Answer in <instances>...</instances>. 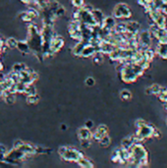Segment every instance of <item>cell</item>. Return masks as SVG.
I'll list each match as a JSON object with an SVG mask.
<instances>
[{
	"instance_id": "obj_1",
	"label": "cell",
	"mask_w": 167,
	"mask_h": 168,
	"mask_svg": "<svg viewBox=\"0 0 167 168\" xmlns=\"http://www.w3.org/2000/svg\"><path fill=\"white\" fill-rule=\"evenodd\" d=\"M58 152L63 159H65L66 161H74V162H78L80 158L84 157L83 153L78 149L68 147H61L59 148Z\"/></svg>"
},
{
	"instance_id": "obj_2",
	"label": "cell",
	"mask_w": 167,
	"mask_h": 168,
	"mask_svg": "<svg viewBox=\"0 0 167 168\" xmlns=\"http://www.w3.org/2000/svg\"><path fill=\"white\" fill-rule=\"evenodd\" d=\"M131 15H132L131 9L125 3H119L113 9V16L118 19H127L131 17Z\"/></svg>"
},
{
	"instance_id": "obj_3",
	"label": "cell",
	"mask_w": 167,
	"mask_h": 168,
	"mask_svg": "<svg viewBox=\"0 0 167 168\" xmlns=\"http://www.w3.org/2000/svg\"><path fill=\"white\" fill-rule=\"evenodd\" d=\"M137 134H138L142 139H148V138H153V134L156 132V128L153 126L147 124V123H142L141 126L137 127Z\"/></svg>"
},
{
	"instance_id": "obj_4",
	"label": "cell",
	"mask_w": 167,
	"mask_h": 168,
	"mask_svg": "<svg viewBox=\"0 0 167 168\" xmlns=\"http://www.w3.org/2000/svg\"><path fill=\"white\" fill-rule=\"evenodd\" d=\"M139 43H140V46L142 48V50L150 48L151 43V32H147V31L142 32L139 38Z\"/></svg>"
},
{
	"instance_id": "obj_5",
	"label": "cell",
	"mask_w": 167,
	"mask_h": 168,
	"mask_svg": "<svg viewBox=\"0 0 167 168\" xmlns=\"http://www.w3.org/2000/svg\"><path fill=\"white\" fill-rule=\"evenodd\" d=\"M63 45H64V40L61 37H53L52 39L50 40L49 52L55 53V52L60 50Z\"/></svg>"
},
{
	"instance_id": "obj_6",
	"label": "cell",
	"mask_w": 167,
	"mask_h": 168,
	"mask_svg": "<svg viewBox=\"0 0 167 168\" xmlns=\"http://www.w3.org/2000/svg\"><path fill=\"white\" fill-rule=\"evenodd\" d=\"M107 133H108V129L106 128V126L105 125H99L93 133V139L99 142L103 137L107 136Z\"/></svg>"
},
{
	"instance_id": "obj_7",
	"label": "cell",
	"mask_w": 167,
	"mask_h": 168,
	"mask_svg": "<svg viewBox=\"0 0 167 168\" xmlns=\"http://www.w3.org/2000/svg\"><path fill=\"white\" fill-rule=\"evenodd\" d=\"M78 138L80 141H87L93 139V133L91 132V129L85 127H82L78 131Z\"/></svg>"
},
{
	"instance_id": "obj_8",
	"label": "cell",
	"mask_w": 167,
	"mask_h": 168,
	"mask_svg": "<svg viewBox=\"0 0 167 168\" xmlns=\"http://www.w3.org/2000/svg\"><path fill=\"white\" fill-rule=\"evenodd\" d=\"M92 14L93 16V19H94L95 23H97V25L101 28V26H102V24L104 22V19H105L103 13L98 9H93L92 11Z\"/></svg>"
},
{
	"instance_id": "obj_9",
	"label": "cell",
	"mask_w": 167,
	"mask_h": 168,
	"mask_svg": "<svg viewBox=\"0 0 167 168\" xmlns=\"http://www.w3.org/2000/svg\"><path fill=\"white\" fill-rule=\"evenodd\" d=\"M156 54H158L161 58L167 59V43H159L156 47Z\"/></svg>"
},
{
	"instance_id": "obj_10",
	"label": "cell",
	"mask_w": 167,
	"mask_h": 168,
	"mask_svg": "<svg viewBox=\"0 0 167 168\" xmlns=\"http://www.w3.org/2000/svg\"><path fill=\"white\" fill-rule=\"evenodd\" d=\"M140 27L141 26H140V24L138 22H134V21L128 22L127 23V33L136 34L137 32H138L139 30H140Z\"/></svg>"
},
{
	"instance_id": "obj_11",
	"label": "cell",
	"mask_w": 167,
	"mask_h": 168,
	"mask_svg": "<svg viewBox=\"0 0 167 168\" xmlns=\"http://www.w3.org/2000/svg\"><path fill=\"white\" fill-rule=\"evenodd\" d=\"M17 48L19 49L20 52H22L23 54H27V53L29 52V48H31V46H29V43L27 41H18V44H17Z\"/></svg>"
},
{
	"instance_id": "obj_12",
	"label": "cell",
	"mask_w": 167,
	"mask_h": 168,
	"mask_svg": "<svg viewBox=\"0 0 167 168\" xmlns=\"http://www.w3.org/2000/svg\"><path fill=\"white\" fill-rule=\"evenodd\" d=\"M88 43H83V41H80L79 43H77L74 47H73V54L74 55H78V56H82L83 50L85 48V46Z\"/></svg>"
},
{
	"instance_id": "obj_13",
	"label": "cell",
	"mask_w": 167,
	"mask_h": 168,
	"mask_svg": "<svg viewBox=\"0 0 167 168\" xmlns=\"http://www.w3.org/2000/svg\"><path fill=\"white\" fill-rule=\"evenodd\" d=\"M135 140L133 136H130V137H127L125 138V139H123L122 143H121V147L123 148H126V149H130V148L132 147L134 143H135Z\"/></svg>"
},
{
	"instance_id": "obj_14",
	"label": "cell",
	"mask_w": 167,
	"mask_h": 168,
	"mask_svg": "<svg viewBox=\"0 0 167 168\" xmlns=\"http://www.w3.org/2000/svg\"><path fill=\"white\" fill-rule=\"evenodd\" d=\"M77 163L79 164V166L84 167V168H92V167H93V166H94V165H93V163L92 162V161L89 160L88 158L85 157H83L82 158H80V160H79Z\"/></svg>"
},
{
	"instance_id": "obj_15",
	"label": "cell",
	"mask_w": 167,
	"mask_h": 168,
	"mask_svg": "<svg viewBox=\"0 0 167 168\" xmlns=\"http://www.w3.org/2000/svg\"><path fill=\"white\" fill-rule=\"evenodd\" d=\"M161 91H162V88L158 85H152L147 89V92H148V94H156V95H158Z\"/></svg>"
},
{
	"instance_id": "obj_16",
	"label": "cell",
	"mask_w": 167,
	"mask_h": 168,
	"mask_svg": "<svg viewBox=\"0 0 167 168\" xmlns=\"http://www.w3.org/2000/svg\"><path fill=\"white\" fill-rule=\"evenodd\" d=\"M120 98L122 100L128 101L132 98V93H131V92L128 91V89H123V91H121V93H120Z\"/></svg>"
},
{
	"instance_id": "obj_17",
	"label": "cell",
	"mask_w": 167,
	"mask_h": 168,
	"mask_svg": "<svg viewBox=\"0 0 167 168\" xmlns=\"http://www.w3.org/2000/svg\"><path fill=\"white\" fill-rule=\"evenodd\" d=\"M6 45H7L8 48L13 49V48H17V44H18V40H16L14 38H9L7 40H6Z\"/></svg>"
},
{
	"instance_id": "obj_18",
	"label": "cell",
	"mask_w": 167,
	"mask_h": 168,
	"mask_svg": "<svg viewBox=\"0 0 167 168\" xmlns=\"http://www.w3.org/2000/svg\"><path fill=\"white\" fill-rule=\"evenodd\" d=\"M99 143H100V146L101 147H103V148H108L110 146V143H111V139L109 138V136L107 135L105 137H103L102 139H101L99 141Z\"/></svg>"
},
{
	"instance_id": "obj_19",
	"label": "cell",
	"mask_w": 167,
	"mask_h": 168,
	"mask_svg": "<svg viewBox=\"0 0 167 168\" xmlns=\"http://www.w3.org/2000/svg\"><path fill=\"white\" fill-rule=\"evenodd\" d=\"M71 3L77 9H81L85 6V0H71Z\"/></svg>"
},
{
	"instance_id": "obj_20",
	"label": "cell",
	"mask_w": 167,
	"mask_h": 168,
	"mask_svg": "<svg viewBox=\"0 0 167 168\" xmlns=\"http://www.w3.org/2000/svg\"><path fill=\"white\" fill-rule=\"evenodd\" d=\"M24 70H27L25 64H23V63H16V64L13 65V71L17 72V73H20V72H22Z\"/></svg>"
},
{
	"instance_id": "obj_21",
	"label": "cell",
	"mask_w": 167,
	"mask_h": 168,
	"mask_svg": "<svg viewBox=\"0 0 167 168\" xmlns=\"http://www.w3.org/2000/svg\"><path fill=\"white\" fill-rule=\"evenodd\" d=\"M158 98L160 99V101L162 102H167V89H162V91L159 93V94L157 95Z\"/></svg>"
},
{
	"instance_id": "obj_22",
	"label": "cell",
	"mask_w": 167,
	"mask_h": 168,
	"mask_svg": "<svg viewBox=\"0 0 167 168\" xmlns=\"http://www.w3.org/2000/svg\"><path fill=\"white\" fill-rule=\"evenodd\" d=\"M38 99H39V98L38 94H32V95H29L27 98V100L29 103H37Z\"/></svg>"
},
{
	"instance_id": "obj_23",
	"label": "cell",
	"mask_w": 167,
	"mask_h": 168,
	"mask_svg": "<svg viewBox=\"0 0 167 168\" xmlns=\"http://www.w3.org/2000/svg\"><path fill=\"white\" fill-rule=\"evenodd\" d=\"M94 83H95V82H94V80L93 79L92 77H88V79L86 80V84H87L88 86H89V87L93 86V85H94Z\"/></svg>"
},
{
	"instance_id": "obj_24",
	"label": "cell",
	"mask_w": 167,
	"mask_h": 168,
	"mask_svg": "<svg viewBox=\"0 0 167 168\" xmlns=\"http://www.w3.org/2000/svg\"><path fill=\"white\" fill-rule=\"evenodd\" d=\"M85 126H86L87 128H88V129H92L93 126V121H87Z\"/></svg>"
}]
</instances>
